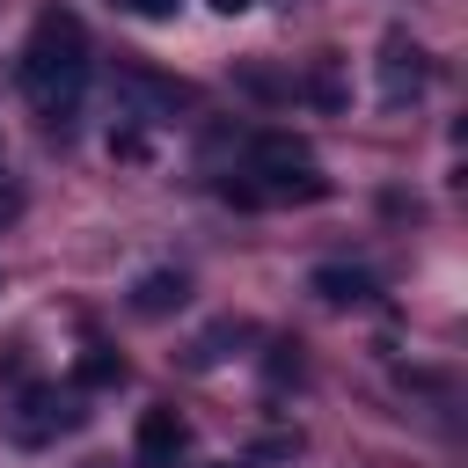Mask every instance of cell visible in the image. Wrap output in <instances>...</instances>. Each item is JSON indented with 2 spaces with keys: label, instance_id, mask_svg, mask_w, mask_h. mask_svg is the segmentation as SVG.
I'll list each match as a JSON object with an SVG mask.
<instances>
[{
  "label": "cell",
  "instance_id": "cell-1",
  "mask_svg": "<svg viewBox=\"0 0 468 468\" xmlns=\"http://www.w3.org/2000/svg\"><path fill=\"white\" fill-rule=\"evenodd\" d=\"M80 88H88V29H80V15L44 7L29 29V51H22V95L37 102V117H73Z\"/></svg>",
  "mask_w": 468,
  "mask_h": 468
},
{
  "label": "cell",
  "instance_id": "cell-6",
  "mask_svg": "<svg viewBox=\"0 0 468 468\" xmlns=\"http://www.w3.org/2000/svg\"><path fill=\"white\" fill-rule=\"evenodd\" d=\"M307 285H314L329 307H366V300L380 292V285H373V271H358V263H322Z\"/></svg>",
  "mask_w": 468,
  "mask_h": 468
},
{
  "label": "cell",
  "instance_id": "cell-9",
  "mask_svg": "<svg viewBox=\"0 0 468 468\" xmlns=\"http://www.w3.org/2000/svg\"><path fill=\"white\" fill-rule=\"evenodd\" d=\"M124 7H132V15H146V22H161V15H176L183 0H124Z\"/></svg>",
  "mask_w": 468,
  "mask_h": 468
},
{
  "label": "cell",
  "instance_id": "cell-3",
  "mask_svg": "<svg viewBox=\"0 0 468 468\" xmlns=\"http://www.w3.org/2000/svg\"><path fill=\"white\" fill-rule=\"evenodd\" d=\"M424 73H431V66H424V44L395 29V37L380 44V102H410V95L424 88Z\"/></svg>",
  "mask_w": 468,
  "mask_h": 468
},
{
  "label": "cell",
  "instance_id": "cell-8",
  "mask_svg": "<svg viewBox=\"0 0 468 468\" xmlns=\"http://www.w3.org/2000/svg\"><path fill=\"white\" fill-rule=\"evenodd\" d=\"M124 380V358L110 351V344H88L80 358H73V388H117Z\"/></svg>",
  "mask_w": 468,
  "mask_h": 468
},
{
  "label": "cell",
  "instance_id": "cell-7",
  "mask_svg": "<svg viewBox=\"0 0 468 468\" xmlns=\"http://www.w3.org/2000/svg\"><path fill=\"white\" fill-rule=\"evenodd\" d=\"M183 300H190V278H183V271H146V278L132 285V307H139V314H176Z\"/></svg>",
  "mask_w": 468,
  "mask_h": 468
},
{
  "label": "cell",
  "instance_id": "cell-2",
  "mask_svg": "<svg viewBox=\"0 0 468 468\" xmlns=\"http://www.w3.org/2000/svg\"><path fill=\"white\" fill-rule=\"evenodd\" d=\"M73 424H80V388H22V402H15V439L22 446H44Z\"/></svg>",
  "mask_w": 468,
  "mask_h": 468
},
{
  "label": "cell",
  "instance_id": "cell-4",
  "mask_svg": "<svg viewBox=\"0 0 468 468\" xmlns=\"http://www.w3.org/2000/svg\"><path fill=\"white\" fill-rule=\"evenodd\" d=\"M132 446H139V468H176V453L190 446V424H183L176 410H146Z\"/></svg>",
  "mask_w": 468,
  "mask_h": 468
},
{
  "label": "cell",
  "instance_id": "cell-5",
  "mask_svg": "<svg viewBox=\"0 0 468 468\" xmlns=\"http://www.w3.org/2000/svg\"><path fill=\"white\" fill-rule=\"evenodd\" d=\"M117 88L139 102V117H176V110H190V88H183V80H161V73H139V66H117Z\"/></svg>",
  "mask_w": 468,
  "mask_h": 468
},
{
  "label": "cell",
  "instance_id": "cell-10",
  "mask_svg": "<svg viewBox=\"0 0 468 468\" xmlns=\"http://www.w3.org/2000/svg\"><path fill=\"white\" fill-rule=\"evenodd\" d=\"M212 7H219V15H249V0H212Z\"/></svg>",
  "mask_w": 468,
  "mask_h": 468
}]
</instances>
